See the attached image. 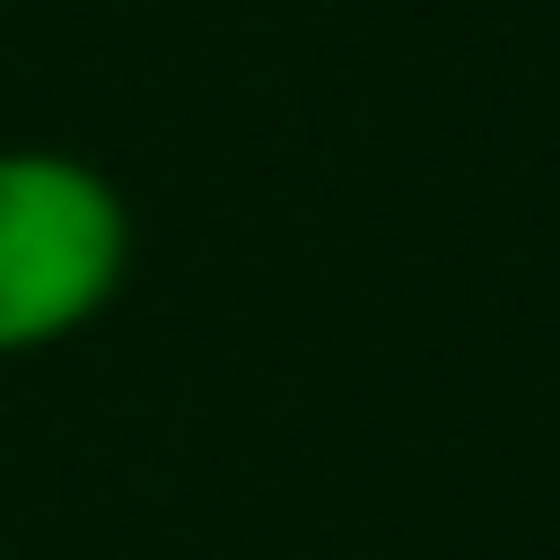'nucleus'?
I'll return each instance as SVG.
<instances>
[{
    "label": "nucleus",
    "instance_id": "nucleus-1",
    "mask_svg": "<svg viewBox=\"0 0 560 560\" xmlns=\"http://www.w3.org/2000/svg\"><path fill=\"white\" fill-rule=\"evenodd\" d=\"M131 271V201L79 149L0 140V359L88 332Z\"/></svg>",
    "mask_w": 560,
    "mask_h": 560
}]
</instances>
